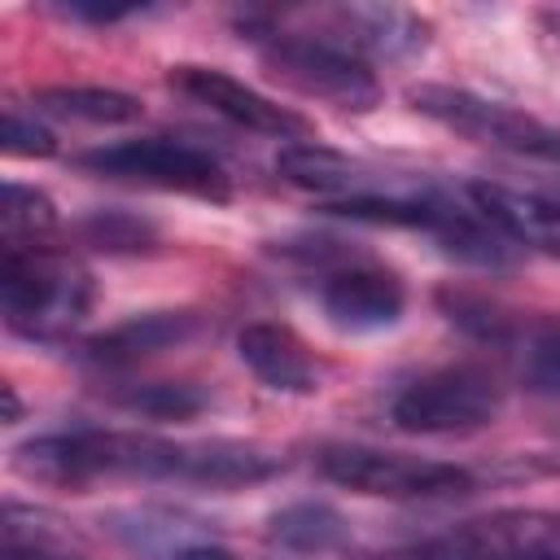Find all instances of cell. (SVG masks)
<instances>
[{
    "mask_svg": "<svg viewBox=\"0 0 560 560\" xmlns=\"http://www.w3.org/2000/svg\"><path fill=\"white\" fill-rule=\"evenodd\" d=\"M0 560H88L74 534L39 508L9 503L0 521Z\"/></svg>",
    "mask_w": 560,
    "mask_h": 560,
    "instance_id": "cell-19",
    "label": "cell"
},
{
    "mask_svg": "<svg viewBox=\"0 0 560 560\" xmlns=\"http://www.w3.org/2000/svg\"><path fill=\"white\" fill-rule=\"evenodd\" d=\"M311 22L306 35L354 52L359 61H398L424 48L429 22L402 4H328V9H302Z\"/></svg>",
    "mask_w": 560,
    "mask_h": 560,
    "instance_id": "cell-9",
    "label": "cell"
},
{
    "mask_svg": "<svg viewBox=\"0 0 560 560\" xmlns=\"http://www.w3.org/2000/svg\"><path fill=\"white\" fill-rule=\"evenodd\" d=\"M542 22L556 31V39H560V13H542Z\"/></svg>",
    "mask_w": 560,
    "mask_h": 560,
    "instance_id": "cell-29",
    "label": "cell"
},
{
    "mask_svg": "<svg viewBox=\"0 0 560 560\" xmlns=\"http://www.w3.org/2000/svg\"><path fill=\"white\" fill-rule=\"evenodd\" d=\"M319 306H324L328 324H337L346 332H376V328L398 324V315L407 306V289L389 267L350 262V267L324 276Z\"/></svg>",
    "mask_w": 560,
    "mask_h": 560,
    "instance_id": "cell-11",
    "label": "cell"
},
{
    "mask_svg": "<svg viewBox=\"0 0 560 560\" xmlns=\"http://www.w3.org/2000/svg\"><path fill=\"white\" fill-rule=\"evenodd\" d=\"M267 538L284 551L319 556V551H337L350 538V521L332 503L298 499V503H284L280 512L267 516Z\"/></svg>",
    "mask_w": 560,
    "mask_h": 560,
    "instance_id": "cell-18",
    "label": "cell"
},
{
    "mask_svg": "<svg viewBox=\"0 0 560 560\" xmlns=\"http://www.w3.org/2000/svg\"><path fill=\"white\" fill-rule=\"evenodd\" d=\"M276 171L284 184L302 188V192H315V197H328V201H350V197H368V192H381L372 184V171L359 166L354 158L319 144V140H302V144H280L276 153Z\"/></svg>",
    "mask_w": 560,
    "mask_h": 560,
    "instance_id": "cell-15",
    "label": "cell"
},
{
    "mask_svg": "<svg viewBox=\"0 0 560 560\" xmlns=\"http://www.w3.org/2000/svg\"><path fill=\"white\" fill-rule=\"evenodd\" d=\"M438 306L446 311L451 324H459L464 332H472L477 341H490V346H516L525 332L516 315H508L503 306H494L477 293H464V289H438Z\"/></svg>",
    "mask_w": 560,
    "mask_h": 560,
    "instance_id": "cell-22",
    "label": "cell"
},
{
    "mask_svg": "<svg viewBox=\"0 0 560 560\" xmlns=\"http://www.w3.org/2000/svg\"><path fill=\"white\" fill-rule=\"evenodd\" d=\"M407 101L416 114H424L429 122H438L472 144L560 166V127H551L516 105H503V101H490V96H477V92L451 88V83H420L407 92Z\"/></svg>",
    "mask_w": 560,
    "mask_h": 560,
    "instance_id": "cell-4",
    "label": "cell"
},
{
    "mask_svg": "<svg viewBox=\"0 0 560 560\" xmlns=\"http://www.w3.org/2000/svg\"><path fill=\"white\" fill-rule=\"evenodd\" d=\"M52 228H57V206H52L48 192L26 188V184H4V192H0V236H4V249L35 245Z\"/></svg>",
    "mask_w": 560,
    "mask_h": 560,
    "instance_id": "cell-21",
    "label": "cell"
},
{
    "mask_svg": "<svg viewBox=\"0 0 560 560\" xmlns=\"http://www.w3.org/2000/svg\"><path fill=\"white\" fill-rule=\"evenodd\" d=\"M197 332V315L192 311H144V315H127L114 328L96 332L83 354L96 368H131L140 359H153L162 350L184 346Z\"/></svg>",
    "mask_w": 560,
    "mask_h": 560,
    "instance_id": "cell-13",
    "label": "cell"
},
{
    "mask_svg": "<svg viewBox=\"0 0 560 560\" xmlns=\"http://www.w3.org/2000/svg\"><path fill=\"white\" fill-rule=\"evenodd\" d=\"M31 105L44 109V114L70 118V122H92V127H122V122H136L144 114V105L131 92L101 88V83H52V88H35Z\"/></svg>",
    "mask_w": 560,
    "mask_h": 560,
    "instance_id": "cell-17",
    "label": "cell"
},
{
    "mask_svg": "<svg viewBox=\"0 0 560 560\" xmlns=\"http://www.w3.org/2000/svg\"><path fill=\"white\" fill-rule=\"evenodd\" d=\"M66 18L74 22H92V26H109V22H122V18H136L140 4H101V0H70V4H57Z\"/></svg>",
    "mask_w": 560,
    "mask_h": 560,
    "instance_id": "cell-26",
    "label": "cell"
},
{
    "mask_svg": "<svg viewBox=\"0 0 560 560\" xmlns=\"http://www.w3.org/2000/svg\"><path fill=\"white\" fill-rule=\"evenodd\" d=\"M83 241L105 249V254H144L158 245V228L131 210H92L79 223Z\"/></svg>",
    "mask_w": 560,
    "mask_h": 560,
    "instance_id": "cell-23",
    "label": "cell"
},
{
    "mask_svg": "<svg viewBox=\"0 0 560 560\" xmlns=\"http://www.w3.org/2000/svg\"><path fill=\"white\" fill-rule=\"evenodd\" d=\"M13 472L66 490H83L92 481H184V442L140 429L39 433L13 446Z\"/></svg>",
    "mask_w": 560,
    "mask_h": 560,
    "instance_id": "cell-1",
    "label": "cell"
},
{
    "mask_svg": "<svg viewBox=\"0 0 560 560\" xmlns=\"http://www.w3.org/2000/svg\"><path fill=\"white\" fill-rule=\"evenodd\" d=\"M284 459L258 442H236V438H206V442H184V486H210V490H236V486H258L276 477Z\"/></svg>",
    "mask_w": 560,
    "mask_h": 560,
    "instance_id": "cell-16",
    "label": "cell"
},
{
    "mask_svg": "<svg viewBox=\"0 0 560 560\" xmlns=\"http://www.w3.org/2000/svg\"><path fill=\"white\" fill-rule=\"evenodd\" d=\"M0 149L9 158H52L57 153V136L35 122L31 114L22 109H4V122H0Z\"/></svg>",
    "mask_w": 560,
    "mask_h": 560,
    "instance_id": "cell-25",
    "label": "cell"
},
{
    "mask_svg": "<svg viewBox=\"0 0 560 560\" xmlns=\"http://www.w3.org/2000/svg\"><path fill=\"white\" fill-rule=\"evenodd\" d=\"M319 477L368 494V499H398V503H416V499H455L468 494L477 481L468 468L459 464H442V459H420V455H398V451H381V446H359V442H341V446H324L315 455Z\"/></svg>",
    "mask_w": 560,
    "mask_h": 560,
    "instance_id": "cell-6",
    "label": "cell"
},
{
    "mask_svg": "<svg viewBox=\"0 0 560 560\" xmlns=\"http://www.w3.org/2000/svg\"><path fill=\"white\" fill-rule=\"evenodd\" d=\"M0 394H4V420L13 424V420L22 416V402H18V389H13L9 381H4V385H0Z\"/></svg>",
    "mask_w": 560,
    "mask_h": 560,
    "instance_id": "cell-28",
    "label": "cell"
},
{
    "mask_svg": "<svg viewBox=\"0 0 560 560\" xmlns=\"http://www.w3.org/2000/svg\"><path fill=\"white\" fill-rule=\"evenodd\" d=\"M503 411V385L490 368L446 363L420 372L389 398V420L416 438H464L490 429Z\"/></svg>",
    "mask_w": 560,
    "mask_h": 560,
    "instance_id": "cell-3",
    "label": "cell"
},
{
    "mask_svg": "<svg viewBox=\"0 0 560 560\" xmlns=\"http://www.w3.org/2000/svg\"><path fill=\"white\" fill-rule=\"evenodd\" d=\"M114 402L144 420H192L197 411H206L210 398L192 381H136V385H118Z\"/></svg>",
    "mask_w": 560,
    "mask_h": 560,
    "instance_id": "cell-20",
    "label": "cell"
},
{
    "mask_svg": "<svg viewBox=\"0 0 560 560\" xmlns=\"http://www.w3.org/2000/svg\"><path fill=\"white\" fill-rule=\"evenodd\" d=\"M254 39L262 44L267 74L280 79L284 88H293L311 101H328L350 114H368L381 105V79L354 52L332 48L306 31H280V26H267Z\"/></svg>",
    "mask_w": 560,
    "mask_h": 560,
    "instance_id": "cell-5",
    "label": "cell"
},
{
    "mask_svg": "<svg viewBox=\"0 0 560 560\" xmlns=\"http://www.w3.org/2000/svg\"><path fill=\"white\" fill-rule=\"evenodd\" d=\"M420 560H560V516L494 512L424 542Z\"/></svg>",
    "mask_w": 560,
    "mask_h": 560,
    "instance_id": "cell-10",
    "label": "cell"
},
{
    "mask_svg": "<svg viewBox=\"0 0 560 560\" xmlns=\"http://www.w3.org/2000/svg\"><path fill=\"white\" fill-rule=\"evenodd\" d=\"M468 197H472V210L490 219L512 245H529L560 258V201L503 188V184H468Z\"/></svg>",
    "mask_w": 560,
    "mask_h": 560,
    "instance_id": "cell-14",
    "label": "cell"
},
{
    "mask_svg": "<svg viewBox=\"0 0 560 560\" xmlns=\"http://www.w3.org/2000/svg\"><path fill=\"white\" fill-rule=\"evenodd\" d=\"M516 359H521V376L529 389L560 398V324L525 328L516 341Z\"/></svg>",
    "mask_w": 560,
    "mask_h": 560,
    "instance_id": "cell-24",
    "label": "cell"
},
{
    "mask_svg": "<svg viewBox=\"0 0 560 560\" xmlns=\"http://www.w3.org/2000/svg\"><path fill=\"white\" fill-rule=\"evenodd\" d=\"M166 83L206 105L210 114L228 118L232 127H245L254 136H271V140H289V144H302V140H315V122L271 96H262L258 88L232 79L228 70H214V66H171Z\"/></svg>",
    "mask_w": 560,
    "mask_h": 560,
    "instance_id": "cell-8",
    "label": "cell"
},
{
    "mask_svg": "<svg viewBox=\"0 0 560 560\" xmlns=\"http://www.w3.org/2000/svg\"><path fill=\"white\" fill-rule=\"evenodd\" d=\"M4 324L31 341H57L92 311V276L70 254L48 245L4 249L0 258Z\"/></svg>",
    "mask_w": 560,
    "mask_h": 560,
    "instance_id": "cell-2",
    "label": "cell"
},
{
    "mask_svg": "<svg viewBox=\"0 0 560 560\" xmlns=\"http://www.w3.org/2000/svg\"><path fill=\"white\" fill-rule=\"evenodd\" d=\"M166 560H236L228 547H219V542H210V538H197V542H179Z\"/></svg>",
    "mask_w": 560,
    "mask_h": 560,
    "instance_id": "cell-27",
    "label": "cell"
},
{
    "mask_svg": "<svg viewBox=\"0 0 560 560\" xmlns=\"http://www.w3.org/2000/svg\"><path fill=\"white\" fill-rule=\"evenodd\" d=\"M236 354L241 363L276 394H315L324 372H319V359L311 354V346L289 328V324H276V319H254L236 332Z\"/></svg>",
    "mask_w": 560,
    "mask_h": 560,
    "instance_id": "cell-12",
    "label": "cell"
},
{
    "mask_svg": "<svg viewBox=\"0 0 560 560\" xmlns=\"http://www.w3.org/2000/svg\"><path fill=\"white\" fill-rule=\"evenodd\" d=\"M83 171L101 175V179H122V184H144V188H162V192H184V197H201L223 206L232 197V179L228 171L184 144V140H166V136H140V140H118V144H101L74 158Z\"/></svg>",
    "mask_w": 560,
    "mask_h": 560,
    "instance_id": "cell-7",
    "label": "cell"
}]
</instances>
